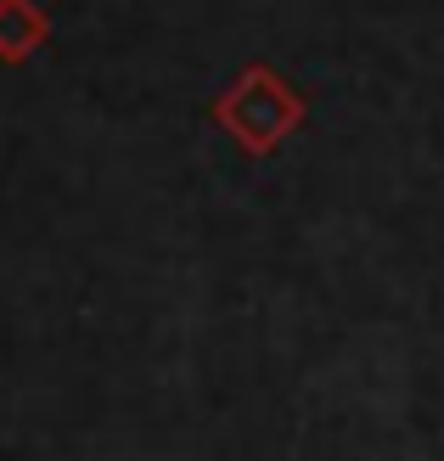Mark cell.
<instances>
[{"label": "cell", "instance_id": "obj_1", "mask_svg": "<svg viewBox=\"0 0 444 461\" xmlns=\"http://www.w3.org/2000/svg\"><path fill=\"white\" fill-rule=\"evenodd\" d=\"M214 124L248 158H270L304 124V96L293 90L287 74H276L265 62H248L242 74L214 96Z\"/></svg>", "mask_w": 444, "mask_h": 461}, {"label": "cell", "instance_id": "obj_2", "mask_svg": "<svg viewBox=\"0 0 444 461\" xmlns=\"http://www.w3.org/2000/svg\"><path fill=\"white\" fill-rule=\"evenodd\" d=\"M45 40H51V17L40 0H0V62L23 68L45 51Z\"/></svg>", "mask_w": 444, "mask_h": 461}]
</instances>
